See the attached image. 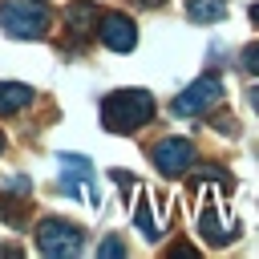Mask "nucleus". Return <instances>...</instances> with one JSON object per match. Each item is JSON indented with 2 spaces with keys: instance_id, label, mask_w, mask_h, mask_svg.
Wrapping results in <instances>:
<instances>
[{
  "instance_id": "obj_1",
  "label": "nucleus",
  "mask_w": 259,
  "mask_h": 259,
  "mask_svg": "<svg viewBox=\"0 0 259 259\" xmlns=\"http://www.w3.org/2000/svg\"><path fill=\"white\" fill-rule=\"evenodd\" d=\"M154 117V97L146 89H117L101 101V121L113 134H130Z\"/></svg>"
},
{
  "instance_id": "obj_2",
  "label": "nucleus",
  "mask_w": 259,
  "mask_h": 259,
  "mask_svg": "<svg viewBox=\"0 0 259 259\" xmlns=\"http://www.w3.org/2000/svg\"><path fill=\"white\" fill-rule=\"evenodd\" d=\"M0 28H4L8 36H20V40L45 36V28H49V8L36 4V0H8V4H0Z\"/></svg>"
},
{
  "instance_id": "obj_3",
  "label": "nucleus",
  "mask_w": 259,
  "mask_h": 259,
  "mask_svg": "<svg viewBox=\"0 0 259 259\" xmlns=\"http://www.w3.org/2000/svg\"><path fill=\"white\" fill-rule=\"evenodd\" d=\"M61 190L85 198L93 210L101 206V190H97V170L85 154H61Z\"/></svg>"
},
{
  "instance_id": "obj_4",
  "label": "nucleus",
  "mask_w": 259,
  "mask_h": 259,
  "mask_svg": "<svg viewBox=\"0 0 259 259\" xmlns=\"http://www.w3.org/2000/svg\"><path fill=\"white\" fill-rule=\"evenodd\" d=\"M36 247H40V255H49V259H73V255L85 247V239H81V231H77L73 223L45 219V223L36 227Z\"/></svg>"
},
{
  "instance_id": "obj_5",
  "label": "nucleus",
  "mask_w": 259,
  "mask_h": 259,
  "mask_svg": "<svg viewBox=\"0 0 259 259\" xmlns=\"http://www.w3.org/2000/svg\"><path fill=\"white\" fill-rule=\"evenodd\" d=\"M219 97H223V81H219L214 73H202L194 85H186V89L174 97V113H182V117H198V113L214 109Z\"/></svg>"
},
{
  "instance_id": "obj_6",
  "label": "nucleus",
  "mask_w": 259,
  "mask_h": 259,
  "mask_svg": "<svg viewBox=\"0 0 259 259\" xmlns=\"http://www.w3.org/2000/svg\"><path fill=\"white\" fill-rule=\"evenodd\" d=\"M190 162H194V146H190L186 138H162V142L154 146V166H158L166 178L186 174Z\"/></svg>"
},
{
  "instance_id": "obj_7",
  "label": "nucleus",
  "mask_w": 259,
  "mask_h": 259,
  "mask_svg": "<svg viewBox=\"0 0 259 259\" xmlns=\"http://www.w3.org/2000/svg\"><path fill=\"white\" fill-rule=\"evenodd\" d=\"M101 40H105V49H113V53H130V49L138 45V28H134L130 16L105 12V16H101Z\"/></svg>"
},
{
  "instance_id": "obj_8",
  "label": "nucleus",
  "mask_w": 259,
  "mask_h": 259,
  "mask_svg": "<svg viewBox=\"0 0 259 259\" xmlns=\"http://www.w3.org/2000/svg\"><path fill=\"white\" fill-rule=\"evenodd\" d=\"M198 227H202V235L214 243V247H223L227 239H235V231L227 227L223 231V219H219V206H214V194H206V202H202V214H198Z\"/></svg>"
},
{
  "instance_id": "obj_9",
  "label": "nucleus",
  "mask_w": 259,
  "mask_h": 259,
  "mask_svg": "<svg viewBox=\"0 0 259 259\" xmlns=\"http://www.w3.org/2000/svg\"><path fill=\"white\" fill-rule=\"evenodd\" d=\"M24 105H32V89L16 81H0V113H16Z\"/></svg>"
},
{
  "instance_id": "obj_10",
  "label": "nucleus",
  "mask_w": 259,
  "mask_h": 259,
  "mask_svg": "<svg viewBox=\"0 0 259 259\" xmlns=\"http://www.w3.org/2000/svg\"><path fill=\"white\" fill-rule=\"evenodd\" d=\"M93 20H97V4H89V0H77V4L65 8V24H69L77 36H85Z\"/></svg>"
},
{
  "instance_id": "obj_11",
  "label": "nucleus",
  "mask_w": 259,
  "mask_h": 259,
  "mask_svg": "<svg viewBox=\"0 0 259 259\" xmlns=\"http://www.w3.org/2000/svg\"><path fill=\"white\" fill-rule=\"evenodd\" d=\"M186 16L198 24H214L227 16V0H186Z\"/></svg>"
},
{
  "instance_id": "obj_12",
  "label": "nucleus",
  "mask_w": 259,
  "mask_h": 259,
  "mask_svg": "<svg viewBox=\"0 0 259 259\" xmlns=\"http://www.w3.org/2000/svg\"><path fill=\"white\" fill-rule=\"evenodd\" d=\"M150 202H154V190H142V198H138V210H134V223L142 227V235L154 243L158 239V223H154V210H150Z\"/></svg>"
},
{
  "instance_id": "obj_13",
  "label": "nucleus",
  "mask_w": 259,
  "mask_h": 259,
  "mask_svg": "<svg viewBox=\"0 0 259 259\" xmlns=\"http://www.w3.org/2000/svg\"><path fill=\"white\" fill-rule=\"evenodd\" d=\"M97 255H101V259H117V255H125V247H121V239H105V243L97 247Z\"/></svg>"
},
{
  "instance_id": "obj_14",
  "label": "nucleus",
  "mask_w": 259,
  "mask_h": 259,
  "mask_svg": "<svg viewBox=\"0 0 259 259\" xmlns=\"http://www.w3.org/2000/svg\"><path fill=\"white\" fill-rule=\"evenodd\" d=\"M243 69L247 73H259V45H247L243 49Z\"/></svg>"
},
{
  "instance_id": "obj_15",
  "label": "nucleus",
  "mask_w": 259,
  "mask_h": 259,
  "mask_svg": "<svg viewBox=\"0 0 259 259\" xmlns=\"http://www.w3.org/2000/svg\"><path fill=\"white\" fill-rule=\"evenodd\" d=\"M0 219H8V223H16V227H20V210H16L12 202H4V198H0Z\"/></svg>"
},
{
  "instance_id": "obj_16",
  "label": "nucleus",
  "mask_w": 259,
  "mask_h": 259,
  "mask_svg": "<svg viewBox=\"0 0 259 259\" xmlns=\"http://www.w3.org/2000/svg\"><path fill=\"white\" fill-rule=\"evenodd\" d=\"M113 182H121V186H134V174H125V170H113Z\"/></svg>"
},
{
  "instance_id": "obj_17",
  "label": "nucleus",
  "mask_w": 259,
  "mask_h": 259,
  "mask_svg": "<svg viewBox=\"0 0 259 259\" xmlns=\"http://www.w3.org/2000/svg\"><path fill=\"white\" fill-rule=\"evenodd\" d=\"M251 105H255V113H259V85L251 89Z\"/></svg>"
},
{
  "instance_id": "obj_18",
  "label": "nucleus",
  "mask_w": 259,
  "mask_h": 259,
  "mask_svg": "<svg viewBox=\"0 0 259 259\" xmlns=\"http://www.w3.org/2000/svg\"><path fill=\"white\" fill-rule=\"evenodd\" d=\"M251 20H255V24H259V4H255V8H251Z\"/></svg>"
},
{
  "instance_id": "obj_19",
  "label": "nucleus",
  "mask_w": 259,
  "mask_h": 259,
  "mask_svg": "<svg viewBox=\"0 0 259 259\" xmlns=\"http://www.w3.org/2000/svg\"><path fill=\"white\" fill-rule=\"evenodd\" d=\"M0 150H4V134H0Z\"/></svg>"
}]
</instances>
